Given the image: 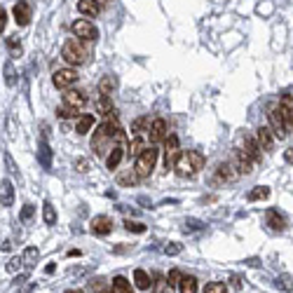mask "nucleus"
Masks as SVG:
<instances>
[{
  "label": "nucleus",
  "mask_w": 293,
  "mask_h": 293,
  "mask_svg": "<svg viewBox=\"0 0 293 293\" xmlns=\"http://www.w3.org/2000/svg\"><path fill=\"white\" fill-rule=\"evenodd\" d=\"M118 183H120V186H124V188H132V186H136V183H138V176H136V172H134V169H124V172L118 173Z\"/></svg>",
  "instance_id": "23"
},
{
  "label": "nucleus",
  "mask_w": 293,
  "mask_h": 293,
  "mask_svg": "<svg viewBox=\"0 0 293 293\" xmlns=\"http://www.w3.org/2000/svg\"><path fill=\"white\" fill-rule=\"evenodd\" d=\"M122 157H124V143H115V146L110 148V153L106 155V167L113 172V169H118L120 167Z\"/></svg>",
  "instance_id": "13"
},
{
  "label": "nucleus",
  "mask_w": 293,
  "mask_h": 293,
  "mask_svg": "<svg viewBox=\"0 0 293 293\" xmlns=\"http://www.w3.org/2000/svg\"><path fill=\"white\" fill-rule=\"evenodd\" d=\"M38 256H40V251H38L35 246H28L26 251H24V256H21V260H24L26 265H33V263L38 260Z\"/></svg>",
  "instance_id": "33"
},
{
  "label": "nucleus",
  "mask_w": 293,
  "mask_h": 293,
  "mask_svg": "<svg viewBox=\"0 0 293 293\" xmlns=\"http://www.w3.org/2000/svg\"><path fill=\"white\" fill-rule=\"evenodd\" d=\"M14 204V186L10 178H5L2 183H0V207H12Z\"/></svg>",
  "instance_id": "16"
},
{
  "label": "nucleus",
  "mask_w": 293,
  "mask_h": 293,
  "mask_svg": "<svg viewBox=\"0 0 293 293\" xmlns=\"http://www.w3.org/2000/svg\"><path fill=\"white\" fill-rule=\"evenodd\" d=\"M14 21L19 24V26H28L31 24V5H28L26 0H19L17 5H14Z\"/></svg>",
  "instance_id": "12"
},
{
  "label": "nucleus",
  "mask_w": 293,
  "mask_h": 293,
  "mask_svg": "<svg viewBox=\"0 0 293 293\" xmlns=\"http://www.w3.org/2000/svg\"><path fill=\"white\" fill-rule=\"evenodd\" d=\"M232 164H235V169L240 173L249 176V173L253 172V164H256V162H253L244 150H235V153H232Z\"/></svg>",
  "instance_id": "10"
},
{
  "label": "nucleus",
  "mask_w": 293,
  "mask_h": 293,
  "mask_svg": "<svg viewBox=\"0 0 293 293\" xmlns=\"http://www.w3.org/2000/svg\"><path fill=\"white\" fill-rule=\"evenodd\" d=\"M284 160L289 162V164H293V148H289V150L284 153Z\"/></svg>",
  "instance_id": "48"
},
{
  "label": "nucleus",
  "mask_w": 293,
  "mask_h": 293,
  "mask_svg": "<svg viewBox=\"0 0 293 293\" xmlns=\"http://www.w3.org/2000/svg\"><path fill=\"white\" fill-rule=\"evenodd\" d=\"M178 286H181V293H197V279H195L192 275L183 277Z\"/></svg>",
  "instance_id": "27"
},
{
  "label": "nucleus",
  "mask_w": 293,
  "mask_h": 293,
  "mask_svg": "<svg viewBox=\"0 0 293 293\" xmlns=\"http://www.w3.org/2000/svg\"><path fill=\"white\" fill-rule=\"evenodd\" d=\"M89 291H92V293H115V291H113V286H108L103 279L89 281Z\"/></svg>",
  "instance_id": "30"
},
{
  "label": "nucleus",
  "mask_w": 293,
  "mask_h": 293,
  "mask_svg": "<svg viewBox=\"0 0 293 293\" xmlns=\"http://www.w3.org/2000/svg\"><path fill=\"white\" fill-rule=\"evenodd\" d=\"M31 216H33V207H31V204H26V207H24V211H21V221H28Z\"/></svg>",
  "instance_id": "45"
},
{
  "label": "nucleus",
  "mask_w": 293,
  "mask_h": 293,
  "mask_svg": "<svg viewBox=\"0 0 293 293\" xmlns=\"http://www.w3.org/2000/svg\"><path fill=\"white\" fill-rule=\"evenodd\" d=\"M66 293H80V291H75V289H70V291H66Z\"/></svg>",
  "instance_id": "49"
},
{
  "label": "nucleus",
  "mask_w": 293,
  "mask_h": 293,
  "mask_svg": "<svg viewBox=\"0 0 293 293\" xmlns=\"http://www.w3.org/2000/svg\"><path fill=\"white\" fill-rule=\"evenodd\" d=\"M120 87V80H118V75H103L101 82H99V92L103 94V96H110V94L115 92Z\"/></svg>",
  "instance_id": "19"
},
{
  "label": "nucleus",
  "mask_w": 293,
  "mask_h": 293,
  "mask_svg": "<svg viewBox=\"0 0 293 293\" xmlns=\"http://www.w3.org/2000/svg\"><path fill=\"white\" fill-rule=\"evenodd\" d=\"M148 136H150V143H160L164 141L169 132H167V120H162V118H155V120L150 122V127H148Z\"/></svg>",
  "instance_id": "9"
},
{
  "label": "nucleus",
  "mask_w": 293,
  "mask_h": 293,
  "mask_svg": "<svg viewBox=\"0 0 293 293\" xmlns=\"http://www.w3.org/2000/svg\"><path fill=\"white\" fill-rule=\"evenodd\" d=\"M143 148H146V141L136 136V138L132 141V146H129V155H136V157H138V155L143 153Z\"/></svg>",
  "instance_id": "34"
},
{
  "label": "nucleus",
  "mask_w": 293,
  "mask_h": 293,
  "mask_svg": "<svg viewBox=\"0 0 293 293\" xmlns=\"http://www.w3.org/2000/svg\"><path fill=\"white\" fill-rule=\"evenodd\" d=\"M256 141H258V146L260 150H275V136H272V129L270 127H260L258 134H256Z\"/></svg>",
  "instance_id": "14"
},
{
  "label": "nucleus",
  "mask_w": 293,
  "mask_h": 293,
  "mask_svg": "<svg viewBox=\"0 0 293 293\" xmlns=\"http://www.w3.org/2000/svg\"><path fill=\"white\" fill-rule=\"evenodd\" d=\"M52 82L56 89H68V87H73V85L78 82V73H75L73 68H61V70L54 73Z\"/></svg>",
  "instance_id": "7"
},
{
  "label": "nucleus",
  "mask_w": 293,
  "mask_h": 293,
  "mask_svg": "<svg viewBox=\"0 0 293 293\" xmlns=\"http://www.w3.org/2000/svg\"><path fill=\"white\" fill-rule=\"evenodd\" d=\"M92 127H94V115L85 113V115H78V118H75V132L78 134L92 132Z\"/></svg>",
  "instance_id": "22"
},
{
  "label": "nucleus",
  "mask_w": 293,
  "mask_h": 293,
  "mask_svg": "<svg viewBox=\"0 0 293 293\" xmlns=\"http://www.w3.org/2000/svg\"><path fill=\"white\" fill-rule=\"evenodd\" d=\"M78 110L80 108H73V106H61L56 113H59V118H64V120H68V118H78Z\"/></svg>",
  "instance_id": "35"
},
{
  "label": "nucleus",
  "mask_w": 293,
  "mask_h": 293,
  "mask_svg": "<svg viewBox=\"0 0 293 293\" xmlns=\"http://www.w3.org/2000/svg\"><path fill=\"white\" fill-rule=\"evenodd\" d=\"M38 157H40V164L45 167V169H50V167H52V150H50V146H47V141H42V143H40Z\"/></svg>",
  "instance_id": "25"
},
{
  "label": "nucleus",
  "mask_w": 293,
  "mask_h": 293,
  "mask_svg": "<svg viewBox=\"0 0 293 293\" xmlns=\"http://www.w3.org/2000/svg\"><path fill=\"white\" fill-rule=\"evenodd\" d=\"M277 286H279L281 291H293V281H291V277H289V275H281L279 279H277Z\"/></svg>",
  "instance_id": "39"
},
{
  "label": "nucleus",
  "mask_w": 293,
  "mask_h": 293,
  "mask_svg": "<svg viewBox=\"0 0 293 293\" xmlns=\"http://www.w3.org/2000/svg\"><path fill=\"white\" fill-rule=\"evenodd\" d=\"M160 293H173V286H169V284L164 281V284H160Z\"/></svg>",
  "instance_id": "47"
},
{
  "label": "nucleus",
  "mask_w": 293,
  "mask_h": 293,
  "mask_svg": "<svg viewBox=\"0 0 293 293\" xmlns=\"http://www.w3.org/2000/svg\"><path fill=\"white\" fill-rule=\"evenodd\" d=\"M134 281H136V286H138L141 291H148L150 284H153V281H150V275H148L146 270H136V272H134Z\"/></svg>",
  "instance_id": "24"
},
{
  "label": "nucleus",
  "mask_w": 293,
  "mask_h": 293,
  "mask_svg": "<svg viewBox=\"0 0 293 293\" xmlns=\"http://www.w3.org/2000/svg\"><path fill=\"white\" fill-rule=\"evenodd\" d=\"M181 279H183L181 270H172V272L167 275V284H169V286H178V284H181Z\"/></svg>",
  "instance_id": "41"
},
{
  "label": "nucleus",
  "mask_w": 293,
  "mask_h": 293,
  "mask_svg": "<svg viewBox=\"0 0 293 293\" xmlns=\"http://www.w3.org/2000/svg\"><path fill=\"white\" fill-rule=\"evenodd\" d=\"M21 263H24V260H21V258H12V260H10V263H7V270H10V272H17V270H19V267H21Z\"/></svg>",
  "instance_id": "44"
},
{
  "label": "nucleus",
  "mask_w": 293,
  "mask_h": 293,
  "mask_svg": "<svg viewBox=\"0 0 293 293\" xmlns=\"http://www.w3.org/2000/svg\"><path fill=\"white\" fill-rule=\"evenodd\" d=\"M277 110L281 113V118L286 120V124L291 127V124H293V99H291V96H281Z\"/></svg>",
  "instance_id": "18"
},
{
  "label": "nucleus",
  "mask_w": 293,
  "mask_h": 293,
  "mask_svg": "<svg viewBox=\"0 0 293 293\" xmlns=\"http://www.w3.org/2000/svg\"><path fill=\"white\" fill-rule=\"evenodd\" d=\"M244 153L253 162H260V146H258V141L253 138L251 134H244Z\"/></svg>",
  "instance_id": "17"
},
{
  "label": "nucleus",
  "mask_w": 293,
  "mask_h": 293,
  "mask_svg": "<svg viewBox=\"0 0 293 293\" xmlns=\"http://www.w3.org/2000/svg\"><path fill=\"white\" fill-rule=\"evenodd\" d=\"M124 227L129 230V232H136V235H143L148 227L143 223H136V221H124Z\"/></svg>",
  "instance_id": "37"
},
{
  "label": "nucleus",
  "mask_w": 293,
  "mask_h": 293,
  "mask_svg": "<svg viewBox=\"0 0 293 293\" xmlns=\"http://www.w3.org/2000/svg\"><path fill=\"white\" fill-rule=\"evenodd\" d=\"M267 120H270L272 132L277 134L279 138H286V134H289V124H286V120L281 118V113L277 110V108H270V110H267Z\"/></svg>",
  "instance_id": "8"
},
{
  "label": "nucleus",
  "mask_w": 293,
  "mask_h": 293,
  "mask_svg": "<svg viewBox=\"0 0 293 293\" xmlns=\"http://www.w3.org/2000/svg\"><path fill=\"white\" fill-rule=\"evenodd\" d=\"M42 218H45V225H56V211L50 202L42 204Z\"/></svg>",
  "instance_id": "26"
},
{
  "label": "nucleus",
  "mask_w": 293,
  "mask_h": 293,
  "mask_svg": "<svg viewBox=\"0 0 293 293\" xmlns=\"http://www.w3.org/2000/svg\"><path fill=\"white\" fill-rule=\"evenodd\" d=\"M146 127H150V118H138V120L132 122V134L134 136H141Z\"/></svg>",
  "instance_id": "32"
},
{
  "label": "nucleus",
  "mask_w": 293,
  "mask_h": 293,
  "mask_svg": "<svg viewBox=\"0 0 293 293\" xmlns=\"http://www.w3.org/2000/svg\"><path fill=\"white\" fill-rule=\"evenodd\" d=\"M73 35L85 42H94L96 35H99V31H96V26L89 19H78V21H73Z\"/></svg>",
  "instance_id": "5"
},
{
  "label": "nucleus",
  "mask_w": 293,
  "mask_h": 293,
  "mask_svg": "<svg viewBox=\"0 0 293 293\" xmlns=\"http://www.w3.org/2000/svg\"><path fill=\"white\" fill-rule=\"evenodd\" d=\"M204 293H227V286L223 281H211V284H207Z\"/></svg>",
  "instance_id": "36"
},
{
  "label": "nucleus",
  "mask_w": 293,
  "mask_h": 293,
  "mask_svg": "<svg viewBox=\"0 0 293 293\" xmlns=\"http://www.w3.org/2000/svg\"><path fill=\"white\" fill-rule=\"evenodd\" d=\"M61 56H64V61L70 64V66H82V64L89 61V47H87L85 40H80V38H70V40L64 45Z\"/></svg>",
  "instance_id": "1"
},
{
  "label": "nucleus",
  "mask_w": 293,
  "mask_h": 293,
  "mask_svg": "<svg viewBox=\"0 0 293 293\" xmlns=\"http://www.w3.org/2000/svg\"><path fill=\"white\" fill-rule=\"evenodd\" d=\"M78 12L85 17H96L101 12V5L96 0H78Z\"/></svg>",
  "instance_id": "21"
},
{
  "label": "nucleus",
  "mask_w": 293,
  "mask_h": 293,
  "mask_svg": "<svg viewBox=\"0 0 293 293\" xmlns=\"http://www.w3.org/2000/svg\"><path fill=\"white\" fill-rule=\"evenodd\" d=\"M96 110H99L101 115H108V113L113 110V101H110V96H103V94H101V99L96 101Z\"/></svg>",
  "instance_id": "31"
},
{
  "label": "nucleus",
  "mask_w": 293,
  "mask_h": 293,
  "mask_svg": "<svg viewBox=\"0 0 293 293\" xmlns=\"http://www.w3.org/2000/svg\"><path fill=\"white\" fill-rule=\"evenodd\" d=\"M113 291L115 293H132V284L124 279V277H115V279H113Z\"/></svg>",
  "instance_id": "29"
},
{
  "label": "nucleus",
  "mask_w": 293,
  "mask_h": 293,
  "mask_svg": "<svg viewBox=\"0 0 293 293\" xmlns=\"http://www.w3.org/2000/svg\"><path fill=\"white\" fill-rule=\"evenodd\" d=\"M5 82L12 87L14 82H17V73H14V66H12V61L10 64H5Z\"/></svg>",
  "instance_id": "40"
},
{
  "label": "nucleus",
  "mask_w": 293,
  "mask_h": 293,
  "mask_svg": "<svg viewBox=\"0 0 293 293\" xmlns=\"http://www.w3.org/2000/svg\"><path fill=\"white\" fill-rule=\"evenodd\" d=\"M64 103H66V106H73V108H82L87 103V96H85V92L68 89V92L64 94Z\"/></svg>",
  "instance_id": "20"
},
{
  "label": "nucleus",
  "mask_w": 293,
  "mask_h": 293,
  "mask_svg": "<svg viewBox=\"0 0 293 293\" xmlns=\"http://www.w3.org/2000/svg\"><path fill=\"white\" fill-rule=\"evenodd\" d=\"M176 173L178 176H195V173L200 172V169H204V155H202L200 150H188V153H183L181 157H178V162H176Z\"/></svg>",
  "instance_id": "2"
},
{
  "label": "nucleus",
  "mask_w": 293,
  "mask_h": 293,
  "mask_svg": "<svg viewBox=\"0 0 293 293\" xmlns=\"http://www.w3.org/2000/svg\"><path fill=\"white\" fill-rule=\"evenodd\" d=\"M7 47H10V52L17 56V54H21V45H19V40H17V35H10L7 38Z\"/></svg>",
  "instance_id": "42"
},
{
  "label": "nucleus",
  "mask_w": 293,
  "mask_h": 293,
  "mask_svg": "<svg viewBox=\"0 0 293 293\" xmlns=\"http://www.w3.org/2000/svg\"><path fill=\"white\" fill-rule=\"evenodd\" d=\"M94 235H99V237H106L113 232V221L108 218V216H94L92 223H89Z\"/></svg>",
  "instance_id": "11"
},
{
  "label": "nucleus",
  "mask_w": 293,
  "mask_h": 293,
  "mask_svg": "<svg viewBox=\"0 0 293 293\" xmlns=\"http://www.w3.org/2000/svg\"><path fill=\"white\" fill-rule=\"evenodd\" d=\"M181 251H183V246H181V244H176V241L167 244V246H162V253H164V256H178Z\"/></svg>",
  "instance_id": "38"
},
{
  "label": "nucleus",
  "mask_w": 293,
  "mask_h": 293,
  "mask_svg": "<svg viewBox=\"0 0 293 293\" xmlns=\"http://www.w3.org/2000/svg\"><path fill=\"white\" fill-rule=\"evenodd\" d=\"M5 24H7V14H5V10L0 7V33L5 31Z\"/></svg>",
  "instance_id": "46"
},
{
  "label": "nucleus",
  "mask_w": 293,
  "mask_h": 293,
  "mask_svg": "<svg viewBox=\"0 0 293 293\" xmlns=\"http://www.w3.org/2000/svg\"><path fill=\"white\" fill-rule=\"evenodd\" d=\"M75 169H78V172H80V173L89 172V162L85 160V157H78V160H75Z\"/></svg>",
  "instance_id": "43"
},
{
  "label": "nucleus",
  "mask_w": 293,
  "mask_h": 293,
  "mask_svg": "<svg viewBox=\"0 0 293 293\" xmlns=\"http://www.w3.org/2000/svg\"><path fill=\"white\" fill-rule=\"evenodd\" d=\"M157 148L155 146H146L143 148V153L136 157V164H134V172H136V176L138 178H148L150 173H153V169H155V164H157Z\"/></svg>",
  "instance_id": "3"
},
{
  "label": "nucleus",
  "mask_w": 293,
  "mask_h": 293,
  "mask_svg": "<svg viewBox=\"0 0 293 293\" xmlns=\"http://www.w3.org/2000/svg\"><path fill=\"white\" fill-rule=\"evenodd\" d=\"M164 141H167V146H164V169H173L176 162H178V157H181L178 138H176V136H167Z\"/></svg>",
  "instance_id": "6"
},
{
  "label": "nucleus",
  "mask_w": 293,
  "mask_h": 293,
  "mask_svg": "<svg viewBox=\"0 0 293 293\" xmlns=\"http://www.w3.org/2000/svg\"><path fill=\"white\" fill-rule=\"evenodd\" d=\"M240 178V172L235 169V164L232 162H221L218 167H216V172H213V183L216 186H221V183H232V181H237Z\"/></svg>",
  "instance_id": "4"
},
{
  "label": "nucleus",
  "mask_w": 293,
  "mask_h": 293,
  "mask_svg": "<svg viewBox=\"0 0 293 293\" xmlns=\"http://www.w3.org/2000/svg\"><path fill=\"white\" fill-rule=\"evenodd\" d=\"M267 197H270V188H265V186H258V188H253L251 192H249V202L267 200Z\"/></svg>",
  "instance_id": "28"
},
{
  "label": "nucleus",
  "mask_w": 293,
  "mask_h": 293,
  "mask_svg": "<svg viewBox=\"0 0 293 293\" xmlns=\"http://www.w3.org/2000/svg\"><path fill=\"white\" fill-rule=\"evenodd\" d=\"M265 223L272 227L275 232H284V230H286V218H284L277 209H270V211L265 213Z\"/></svg>",
  "instance_id": "15"
}]
</instances>
